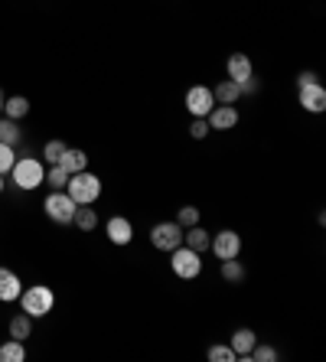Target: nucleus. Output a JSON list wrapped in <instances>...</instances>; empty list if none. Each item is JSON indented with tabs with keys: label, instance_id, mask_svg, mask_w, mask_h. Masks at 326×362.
I'll use <instances>...</instances> for the list:
<instances>
[{
	"label": "nucleus",
	"instance_id": "4",
	"mask_svg": "<svg viewBox=\"0 0 326 362\" xmlns=\"http://www.w3.org/2000/svg\"><path fill=\"white\" fill-rule=\"evenodd\" d=\"M170 255H173V258H170V268H173V274L180 281H196L202 274V255L199 252L180 245V248H173Z\"/></svg>",
	"mask_w": 326,
	"mask_h": 362
},
{
	"label": "nucleus",
	"instance_id": "7",
	"mask_svg": "<svg viewBox=\"0 0 326 362\" xmlns=\"http://www.w3.org/2000/svg\"><path fill=\"white\" fill-rule=\"evenodd\" d=\"M212 255H216L219 262H226V258H238L242 255V235L235 232V228H222V232H216L209 242Z\"/></svg>",
	"mask_w": 326,
	"mask_h": 362
},
{
	"label": "nucleus",
	"instance_id": "19",
	"mask_svg": "<svg viewBox=\"0 0 326 362\" xmlns=\"http://www.w3.org/2000/svg\"><path fill=\"white\" fill-rule=\"evenodd\" d=\"M30 333H33V317L30 313H17L13 320H10V339H30Z\"/></svg>",
	"mask_w": 326,
	"mask_h": 362
},
{
	"label": "nucleus",
	"instance_id": "30",
	"mask_svg": "<svg viewBox=\"0 0 326 362\" xmlns=\"http://www.w3.org/2000/svg\"><path fill=\"white\" fill-rule=\"evenodd\" d=\"M190 134L196 137V141H202V137H209V121H206V118H192Z\"/></svg>",
	"mask_w": 326,
	"mask_h": 362
},
{
	"label": "nucleus",
	"instance_id": "16",
	"mask_svg": "<svg viewBox=\"0 0 326 362\" xmlns=\"http://www.w3.org/2000/svg\"><path fill=\"white\" fill-rule=\"evenodd\" d=\"M209 242H212V235L206 232L202 226H190V228H183V245L186 248H192V252H209Z\"/></svg>",
	"mask_w": 326,
	"mask_h": 362
},
{
	"label": "nucleus",
	"instance_id": "29",
	"mask_svg": "<svg viewBox=\"0 0 326 362\" xmlns=\"http://www.w3.org/2000/svg\"><path fill=\"white\" fill-rule=\"evenodd\" d=\"M206 356H209L212 362H235V359H238L232 346H209V353H206Z\"/></svg>",
	"mask_w": 326,
	"mask_h": 362
},
{
	"label": "nucleus",
	"instance_id": "3",
	"mask_svg": "<svg viewBox=\"0 0 326 362\" xmlns=\"http://www.w3.org/2000/svg\"><path fill=\"white\" fill-rule=\"evenodd\" d=\"M10 177H13V183L20 186V189H36V186H42V180H46V167H42L40 157H20L17 163H13V170H10Z\"/></svg>",
	"mask_w": 326,
	"mask_h": 362
},
{
	"label": "nucleus",
	"instance_id": "8",
	"mask_svg": "<svg viewBox=\"0 0 326 362\" xmlns=\"http://www.w3.org/2000/svg\"><path fill=\"white\" fill-rule=\"evenodd\" d=\"M212 108H216L212 88H206V85H192L190 92H186V111H190L192 118H206Z\"/></svg>",
	"mask_w": 326,
	"mask_h": 362
},
{
	"label": "nucleus",
	"instance_id": "26",
	"mask_svg": "<svg viewBox=\"0 0 326 362\" xmlns=\"http://www.w3.org/2000/svg\"><path fill=\"white\" fill-rule=\"evenodd\" d=\"M176 226H180V228L199 226V209H196V206H183V209L176 212Z\"/></svg>",
	"mask_w": 326,
	"mask_h": 362
},
{
	"label": "nucleus",
	"instance_id": "32",
	"mask_svg": "<svg viewBox=\"0 0 326 362\" xmlns=\"http://www.w3.org/2000/svg\"><path fill=\"white\" fill-rule=\"evenodd\" d=\"M310 82H317V72H301V76H297V88H303V85H310Z\"/></svg>",
	"mask_w": 326,
	"mask_h": 362
},
{
	"label": "nucleus",
	"instance_id": "13",
	"mask_svg": "<svg viewBox=\"0 0 326 362\" xmlns=\"http://www.w3.org/2000/svg\"><path fill=\"white\" fill-rule=\"evenodd\" d=\"M59 167L66 170L69 177H72V173H82V170H88V153L78 151V147H66L62 157H59Z\"/></svg>",
	"mask_w": 326,
	"mask_h": 362
},
{
	"label": "nucleus",
	"instance_id": "12",
	"mask_svg": "<svg viewBox=\"0 0 326 362\" xmlns=\"http://www.w3.org/2000/svg\"><path fill=\"white\" fill-rule=\"evenodd\" d=\"M20 294H23L20 274L17 271H10V268H0V300L13 303V300H20Z\"/></svg>",
	"mask_w": 326,
	"mask_h": 362
},
{
	"label": "nucleus",
	"instance_id": "24",
	"mask_svg": "<svg viewBox=\"0 0 326 362\" xmlns=\"http://www.w3.org/2000/svg\"><path fill=\"white\" fill-rule=\"evenodd\" d=\"M20 141V121H10V118H0V144H13Z\"/></svg>",
	"mask_w": 326,
	"mask_h": 362
},
{
	"label": "nucleus",
	"instance_id": "27",
	"mask_svg": "<svg viewBox=\"0 0 326 362\" xmlns=\"http://www.w3.org/2000/svg\"><path fill=\"white\" fill-rule=\"evenodd\" d=\"M69 144L66 141H46V147H42V157H46V163H59V157H62V151H66Z\"/></svg>",
	"mask_w": 326,
	"mask_h": 362
},
{
	"label": "nucleus",
	"instance_id": "10",
	"mask_svg": "<svg viewBox=\"0 0 326 362\" xmlns=\"http://www.w3.org/2000/svg\"><path fill=\"white\" fill-rule=\"evenodd\" d=\"M105 235H108L111 245H131L134 242V226H131V219H124V216H111V219L105 222Z\"/></svg>",
	"mask_w": 326,
	"mask_h": 362
},
{
	"label": "nucleus",
	"instance_id": "18",
	"mask_svg": "<svg viewBox=\"0 0 326 362\" xmlns=\"http://www.w3.org/2000/svg\"><path fill=\"white\" fill-rule=\"evenodd\" d=\"M26 115H30V101H26L23 95H13V98L4 101V118H10V121H23Z\"/></svg>",
	"mask_w": 326,
	"mask_h": 362
},
{
	"label": "nucleus",
	"instance_id": "2",
	"mask_svg": "<svg viewBox=\"0 0 326 362\" xmlns=\"http://www.w3.org/2000/svg\"><path fill=\"white\" fill-rule=\"evenodd\" d=\"M20 307H23V313H30V317H46V313H52V307H56V294H52V287L46 284H33V287H23V294H20Z\"/></svg>",
	"mask_w": 326,
	"mask_h": 362
},
{
	"label": "nucleus",
	"instance_id": "20",
	"mask_svg": "<svg viewBox=\"0 0 326 362\" xmlns=\"http://www.w3.org/2000/svg\"><path fill=\"white\" fill-rule=\"evenodd\" d=\"M72 226L82 228V232H92V228H98V212L88 209V206H78L76 216H72Z\"/></svg>",
	"mask_w": 326,
	"mask_h": 362
},
{
	"label": "nucleus",
	"instance_id": "15",
	"mask_svg": "<svg viewBox=\"0 0 326 362\" xmlns=\"http://www.w3.org/2000/svg\"><path fill=\"white\" fill-rule=\"evenodd\" d=\"M226 72H228L232 82H242V78H248L251 72H255V66H251V59L245 56V52H232L228 62H226Z\"/></svg>",
	"mask_w": 326,
	"mask_h": 362
},
{
	"label": "nucleus",
	"instance_id": "11",
	"mask_svg": "<svg viewBox=\"0 0 326 362\" xmlns=\"http://www.w3.org/2000/svg\"><path fill=\"white\" fill-rule=\"evenodd\" d=\"M206 121H209V131H232L238 124V108L235 105H216L206 115Z\"/></svg>",
	"mask_w": 326,
	"mask_h": 362
},
{
	"label": "nucleus",
	"instance_id": "1",
	"mask_svg": "<svg viewBox=\"0 0 326 362\" xmlns=\"http://www.w3.org/2000/svg\"><path fill=\"white\" fill-rule=\"evenodd\" d=\"M66 193L72 196V199L78 202V206H95L101 196V180L95 177V173H88V170H82V173H72L66 183Z\"/></svg>",
	"mask_w": 326,
	"mask_h": 362
},
{
	"label": "nucleus",
	"instance_id": "34",
	"mask_svg": "<svg viewBox=\"0 0 326 362\" xmlns=\"http://www.w3.org/2000/svg\"><path fill=\"white\" fill-rule=\"evenodd\" d=\"M0 193H4V173H0Z\"/></svg>",
	"mask_w": 326,
	"mask_h": 362
},
{
	"label": "nucleus",
	"instance_id": "6",
	"mask_svg": "<svg viewBox=\"0 0 326 362\" xmlns=\"http://www.w3.org/2000/svg\"><path fill=\"white\" fill-rule=\"evenodd\" d=\"M151 245L157 248V252H173V248H180L183 245V228L173 222H157V226L151 228Z\"/></svg>",
	"mask_w": 326,
	"mask_h": 362
},
{
	"label": "nucleus",
	"instance_id": "22",
	"mask_svg": "<svg viewBox=\"0 0 326 362\" xmlns=\"http://www.w3.org/2000/svg\"><path fill=\"white\" fill-rule=\"evenodd\" d=\"M26 359V349L20 339H7L0 346V362H23Z\"/></svg>",
	"mask_w": 326,
	"mask_h": 362
},
{
	"label": "nucleus",
	"instance_id": "21",
	"mask_svg": "<svg viewBox=\"0 0 326 362\" xmlns=\"http://www.w3.org/2000/svg\"><path fill=\"white\" fill-rule=\"evenodd\" d=\"M219 274L226 281H245V264L238 262V258H226V262H219Z\"/></svg>",
	"mask_w": 326,
	"mask_h": 362
},
{
	"label": "nucleus",
	"instance_id": "5",
	"mask_svg": "<svg viewBox=\"0 0 326 362\" xmlns=\"http://www.w3.org/2000/svg\"><path fill=\"white\" fill-rule=\"evenodd\" d=\"M42 209H46V216H50L52 222L69 226V222H72V216H76V209H78V202L72 199L66 189H52V193L46 196V202H42Z\"/></svg>",
	"mask_w": 326,
	"mask_h": 362
},
{
	"label": "nucleus",
	"instance_id": "17",
	"mask_svg": "<svg viewBox=\"0 0 326 362\" xmlns=\"http://www.w3.org/2000/svg\"><path fill=\"white\" fill-rule=\"evenodd\" d=\"M212 98H216V105H238L242 88H238V82H232V78H222V82L212 88Z\"/></svg>",
	"mask_w": 326,
	"mask_h": 362
},
{
	"label": "nucleus",
	"instance_id": "25",
	"mask_svg": "<svg viewBox=\"0 0 326 362\" xmlns=\"http://www.w3.org/2000/svg\"><path fill=\"white\" fill-rule=\"evenodd\" d=\"M42 183H50V189H66V183H69V173L59 163H52L50 170H46V180Z\"/></svg>",
	"mask_w": 326,
	"mask_h": 362
},
{
	"label": "nucleus",
	"instance_id": "14",
	"mask_svg": "<svg viewBox=\"0 0 326 362\" xmlns=\"http://www.w3.org/2000/svg\"><path fill=\"white\" fill-rule=\"evenodd\" d=\"M255 343H258V333H255V329H248V327L235 329L232 339H228V346L235 349V356H238V359H248V353H251V346H255Z\"/></svg>",
	"mask_w": 326,
	"mask_h": 362
},
{
	"label": "nucleus",
	"instance_id": "28",
	"mask_svg": "<svg viewBox=\"0 0 326 362\" xmlns=\"http://www.w3.org/2000/svg\"><path fill=\"white\" fill-rule=\"evenodd\" d=\"M13 163H17V153H13V147H10V144H0V173L7 177L10 170H13Z\"/></svg>",
	"mask_w": 326,
	"mask_h": 362
},
{
	"label": "nucleus",
	"instance_id": "31",
	"mask_svg": "<svg viewBox=\"0 0 326 362\" xmlns=\"http://www.w3.org/2000/svg\"><path fill=\"white\" fill-rule=\"evenodd\" d=\"M238 88H242V95H255L261 88V82H258V76H255V72H251L248 78H242V82H238Z\"/></svg>",
	"mask_w": 326,
	"mask_h": 362
},
{
	"label": "nucleus",
	"instance_id": "33",
	"mask_svg": "<svg viewBox=\"0 0 326 362\" xmlns=\"http://www.w3.org/2000/svg\"><path fill=\"white\" fill-rule=\"evenodd\" d=\"M4 101H7V98H4V92H0V115H4Z\"/></svg>",
	"mask_w": 326,
	"mask_h": 362
},
{
	"label": "nucleus",
	"instance_id": "9",
	"mask_svg": "<svg viewBox=\"0 0 326 362\" xmlns=\"http://www.w3.org/2000/svg\"><path fill=\"white\" fill-rule=\"evenodd\" d=\"M297 101H301V108L310 111V115H323L326 111V88L320 82H310L303 88H297Z\"/></svg>",
	"mask_w": 326,
	"mask_h": 362
},
{
	"label": "nucleus",
	"instance_id": "23",
	"mask_svg": "<svg viewBox=\"0 0 326 362\" xmlns=\"http://www.w3.org/2000/svg\"><path fill=\"white\" fill-rule=\"evenodd\" d=\"M274 359H277V349H274V346H268V343H255L245 362H274Z\"/></svg>",
	"mask_w": 326,
	"mask_h": 362
}]
</instances>
